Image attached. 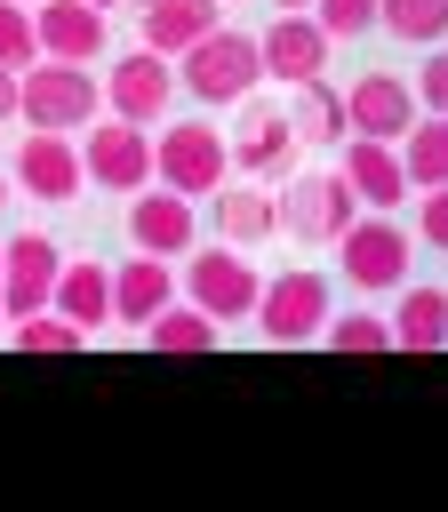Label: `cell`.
I'll list each match as a JSON object with an SVG mask.
<instances>
[{
    "label": "cell",
    "instance_id": "obj_1",
    "mask_svg": "<svg viewBox=\"0 0 448 512\" xmlns=\"http://www.w3.org/2000/svg\"><path fill=\"white\" fill-rule=\"evenodd\" d=\"M104 112V80L88 64H64V56H32L16 72V120L24 128H56V136H80L88 120Z\"/></svg>",
    "mask_w": 448,
    "mask_h": 512
},
{
    "label": "cell",
    "instance_id": "obj_2",
    "mask_svg": "<svg viewBox=\"0 0 448 512\" xmlns=\"http://www.w3.org/2000/svg\"><path fill=\"white\" fill-rule=\"evenodd\" d=\"M184 88L200 96V104H248V88L264 80V56H256V32H240V24H216V32H200L184 56Z\"/></svg>",
    "mask_w": 448,
    "mask_h": 512
},
{
    "label": "cell",
    "instance_id": "obj_3",
    "mask_svg": "<svg viewBox=\"0 0 448 512\" xmlns=\"http://www.w3.org/2000/svg\"><path fill=\"white\" fill-rule=\"evenodd\" d=\"M224 176H232V144H224V128H208V120H176V128L152 136V184H168V192H184V200H208Z\"/></svg>",
    "mask_w": 448,
    "mask_h": 512
},
{
    "label": "cell",
    "instance_id": "obj_4",
    "mask_svg": "<svg viewBox=\"0 0 448 512\" xmlns=\"http://www.w3.org/2000/svg\"><path fill=\"white\" fill-rule=\"evenodd\" d=\"M80 176H88L96 192H120V200L144 192V184H152V136H144L136 120H112V112L88 120V128H80Z\"/></svg>",
    "mask_w": 448,
    "mask_h": 512
},
{
    "label": "cell",
    "instance_id": "obj_5",
    "mask_svg": "<svg viewBox=\"0 0 448 512\" xmlns=\"http://www.w3.org/2000/svg\"><path fill=\"white\" fill-rule=\"evenodd\" d=\"M256 264L232 248V240H216V248H184V296L224 328V320H248L256 312Z\"/></svg>",
    "mask_w": 448,
    "mask_h": 512
},
{
    "label": "cell",
    "instance_id": "obj_6",
    "mask_svg": "<svg viewBox=\"0 0 448 512\" xmlns=\"http://www.w3.org/2000/svg\"><path fill=\"white\" fill-rule=\"evenodd\" d=\"M336 256H344V280L376 296V288H400V280H408L416 240H408V232H400L384 208H360V216H352V232L336 240Z\"/></svg>",
    "mask_w": 448,
    "mask_h": 512
},
{
    "label": "cell",
    "instance_id": "obj_7",
    "mask_svg": "<svg viewBox=\"0 0 448 512\" xmlns=\"http://www.w3.org/2000/svg\"><path fill=\"white\" fill-rule=\"evenodd\" d=\"M256 328L272 344H312L328 328V280L320 272H280L256 288Z\"/></svg>",
    "mask_w": 448,
    "mask_h": 512
},
{
    "label": "cell",
    "instance_id": "obj_8",
    "mask_svg": "<svg viewBox=\"0 0 448 512\" xmlns=\"http://www.w3.org/2000/svg\"><path fill=\"white\" fill-rule=\"evenodd\" d=\"M168 96H176V72H168L160 48H128V56L104 72V112H112V120L152 128V120H168Z\"/></svg>",
    "mask_w": 448,
    "mask_h": 512
},
{
    "label": "cell",
    "instance_id": "obj_9",
    "mask_svg": "<svg viewBox=\"0 0 448 512\" xmlns=\"http://www.w3.org/2000/svg\"><path fill=\"white\" fill-rule=\"evenodd\" d=\"M256 56H264V80H320L328 72V32H320V16H304V8H280L264 32H256Z\"/></svg>",
    "mask_w": 448,
    "mask_h": 512
},
{
    "label": "cell",
    "instance_id": "obj_10",
    "mask_svg": "<svg viewBox=\"0 0 448 512\" xmlns=\"http://www.w3.org/2000/svg\"><path fill=\"white\" fill-rule=\"evenodd\" d=\"M416 112H424V104H416V88H408L400 72H360V80L344 88V136H384V144H400Z\"/></svg>",
    "mask_w": 448,
    "mask_h": 512
},
{
    "label": "cell",
    "instance_id": "obj_11",
    "mask_svg": "<svg viewBox=\"0 0 448 512\" xmlns=\"http://www.w3.org/2000/svg\"><path fill=\"white\" fill-rule=\"evenodd\" d=\"M352 216H360V192L344 184V168H336V176H312V184H296V192L280 200V232L320 240V248H336V240L352 232Z\"/></svg>",
    "mask_w": 448,
    "mask_h": 512
},
{
    "label": "cell",
    "instance_id": "obj_12",
    "mask_svg": "<svg viewBox=\"0 0 448 512\" xmlns=\"http://www.w3.org/2000/svg\"><path fill=\"white\" fill-rule=\"evenodd\" d=\"M56 240L48 232H16V240H0V312L8 320H24V312H40L48 296H56Z\"/></svg>",
    "mask_w": 448,
    "mask_h": 512
},
{
    "label": "cell",
    "instance_id": "obj_13",
    "mask_svg": "<svg viewBox=\"0 0 448 512\" xmlns=\"http://www.w3.org/2000/svg\"><path fill=\"white\" fill-rule=\"evenodd\" d=\"M128 240H136L144 256H184V248L200 240V224H192V200H184V192H168V184H144V192H128Z\"/></svg>",
    "mask_w": 448,
    "mask_h": 512
},
{
    "label": "cell",
    "instance_id": "obj_14",
    "mask_svg": "<svg viewBox=\"0 0 448 512\" xmlns=\"http://www.w3.org/2000/svg\"><path fill=\"white\" fill-rule=\"evenodd\" d=\"M224 144H232V168L264 184V176H280V168L296 160V144H304V136H296V120H288V112H272V104H248V120H240Z\"/></svg>",
    "mask_w": 448,
    "mask_h": 512
},
{
    "label": "cell",
    "instance_id": "obj_15",
    "mask_svg": "<svg viewBox=\"0 0 448 512\" xmlns=\"http://www.w3.org/2000/svg\"><path fill=\"white\" fill-rule=\"evenodd\" d=\"M344 184L360 192V208H400L408 200V168H400V144L384 136H344Z\"/></svg>",
    "mask_w": 448,
    "mask_h": 512
},
{
    "label": "cell",
    "instance_id": "obj_16",
    "mask_svg": "<svg viewBox=\"0 0 448 512\" xmlns=\"http://www.w3.org/2000/svg\"><path fill=\"white\" fill-rule=\"evenodd\" d=\"M32 40H40V56L96 64V56H104V8H88V0H48V8H32Z\"/></svg>",
    "mask_w": 448,
    "mask_h": 512
},
{
    "label": "cell",
    "instance_id": "obj_17",
    "mask_svg": "<svg viewBox=\"0 0 448 512\" xmlns=\"http://www.w3.org/2000/svg\"><path fill=\"white\" fill-rule=\"evenodd\" d=\"M16 184L32 192V200H72L88 176H80V152H72V136H56V128H32L24 136V152H16Z\"/></svg>",
    "mask_w": 448,
    "mask_h": 512
},
{
    "label": "cell",
    "instance_id": "obj_18",
    "mask_svg": "<svg viewBox=\"0 0 448 512\" xmlns=\"http://www.w3.org/2000/svg\"><path fill=\"white\" fill-rule=\"evenodd\" d=\"M208 200H216V232H224L232 248H256V240H272V232H280V200H272L256 176H240V184L224 176Z\"/></svg>",
    "mask_w": 448,
    "mask_h": 512
},
{
    "label": "cell",
    "instance_id": "obj_19",
    "mask_svg": "<svg viewBox=\"0 0 448 512\" xmlns=\"http://www.w3.org/2000/svg\"><path fill=\"white\" fill-rule=\"evenodd\" d=\"M168 296H176V264H168V256H144V248H136V256L112 272V320H128V328H144Z\"/></svg>",
    "mask_w": 448,
    "mask_h": 512
},
{
    "label": "cell",
    "instance_id": "obj_20",
    "mask_svg": "<svg viewBox=\"0 0 448 512\" xmlns=\"http://www.w3.org/2000/svg\"><path fill=\"white\" fill-rule=\"evenodd\" d=\"M216 24H224V0H144V48H160L168 64Z\"/></svg>",
    "mask_w": 448,
    "mask_h": 512
},
{
    "label": "cell",
    "instance_id": "obj_21",
    "mask_svg": "<svg viewBox=\"0 0 448 512\" xmlns=\"http://www.w3.org/2000/svg\"><path fill=\"white\" fill-rule=\"evenodd\" d=\"M72 328H104L112 320V264H56V296H48Z\"/></svg>",
    "mask_w": 448,
    "mask_h": 512
},
{
    "label": "cell",
    "instance_id": "obj_22",
    "mask_svg": "<svg viewBox=\"0 0 448 512\" xmlns=\"http://www.w3.org/2000/svg\"><path fill=\"white\" fill-rule=\"evenodd\" d=\"M440 344H448V296L440 288H400L392 352H440Z\"/></svg>",
    "mask_w": 448,
    "mask_h": 512
},
{
    "label": "cell",
    "instance_id": "obj_23",
    "mask_svg": "<svg viewBox=\"0 0 448 512\" xmlns=\"http://www.w3.org/2000/svg\"><path fill=\"white\" fill-rule=\"evenodd\" d=\"M400 168H408V192L448 184V112H416V120H408V136H400Z\"/></svg>",
    "mask_w": 448,
    "mask_h": 512
},
{
    "label": "cell",
    "instance_id": "obj_24",
    "mask_svg": "<svg viewBox=\"0 0 448 512\" xmlns=\"http://www.w3.org/2000/svg\"><path fill=\"white\" fill-rule=\"evenodd\" d=\"M144 344H152V352H216V320H208L192 296H184V304L168 296V304L144 320Z\"/></svg>",
    "mask_w": 448,
    "mask_h": 512
},
{
    "label": "cell",
    "instance_id": "obj_25",
    "mask_svg": "<svg viewBox=\"0 0 448 512\" xmlns=\"http://www.w3.org/2000/svg\"><path fill=\"white\" fill-rule=\"evenodd\" d=\"M296 136H312V144H344V88H328V80H296Z\"/></svg>",
    "mask_w": 448,
    "mask_h": 512
},
{
    "label": "cell",
    "instance_id": "obj_26",
    "mask_svg": "<svg viewBox=\"0 0 448 512\" xmlns=\"http://www.w3.org/2000/svg\"><path fill=\"white\" fill-rule=\"evenodd\" d=\"M376 24L408 48H432V40H448V0H376Z\"/></svg>",
    "mask_w": 448,
    "mask_h": 512
},
{
    "label": "cell",
    "instance_id": "obj_27",
    "mask_svg": "<svg viewBox=\"0 0 448 512\" xmlns=\"http://www.w3.org/2000/svg\"><path fill=\"white\" fill-rule=\"evenodd\" d=\"M8 344H16V352H80V344H88V328H72L56 304H40V312L8 320Z\"/></svg>",
    "mask_w": 448,
    "mask_h": 512
},
{
    "label": "cell",
    "instance_id": "obj_28",
    "mask_svg": "<svg viewBox=\"0 0 448 512\" xmlns=\"http://www.w3.org/2000/svg\"><path fill=\"white\" fill-rule=\"evenodd\" d=\"M320 344L328 352H392V320H376V312H328V328H320Z\"/></svg>",
    "mask_w": 448,
    "mask_h": 512
},
{
    "label": "cell",
    "instance_id": "obj_29",
    "mask_svg": "<svg viewBox=\"0 0 448 512\" xmlns=\"http://www.w3.org/2000/svg\"><path fill=\"white\" fill-rule=\"evenodd\" d=\"M32 56H40V40H32V8H24V0H0V64L24 72Z\"/></svg>",
    "mask_w": 448,
    "mask_h": 512
},
{
    "label": "cell",
    "instance_id": "obj_30",
    "mask_svg": "<svg viewBox=\"0 0 448 512\" xmlns=\"http://www.w3.org/2000/svg\"><path fill=\"white\" fill-rule=\"evenodd\" d=\"M312 16H320V32H328V40H352V32H368V24H376V0H312Z\"/></svg>",
    "mask_w": 448,
    "mask_h": 512
},
{
    "label": "cell",
    "instance_id": "obj_31",
    "mask_svg": "<svg viewBox=\"0 0 448 512\" xmlns=\"http://www.w3.org/2000/svg\"><path fill=\"white\" fill-rule=\"evenodd\" d=\"M408 88H416V104H424V112H448V40H432V56L416 64V80H408Z\"/></svg>",
    "mask_w": 448,
    "mask_h": 512
},
{
    "label": "cell",
    "instance_id": "obj_32",
    "mask_svg": "<svg viewBox=\"0 0 448 512\" xmlns=\"http://www.w3.org/2000/svg\"><path fill=\"white\" fill-rule=\"evenodd\" d=\"M416 232H424L432 248H448V184H432V192L416 200Z\"/></svg>",
    "mask_w": 448,
    "mask_h": 512
},
{
    "label": "cell",
    "instance_id": "obj_33",
    "mask_svg": "<svg viewBox=\"0 0 448 512\" xmlns=\"http://www.w3.org/2000/svg\"><path fill=\"white\" fill-rule=\"evenodd\" d=\"M0 120H16V72L0 64Z\"/></svg>",
    "mask_w": 448,
    "mask_h": 512
},
{
    "label": "cell",
    "instance_id": "obj_34",
    "mask_svg": "<svg viewBox=\"0 0 448 512\" xmlns=\"http://www.w3.org/2000/svg\"><path fill=\"white\" fill-rule=\"evenodd\" d=\"M272 8H312V0H272Z\"/></svg>",
    "mask_w": 448,
    "mask_h": 512
},
{
    "label": "cell",
    "instance_id": "obj_35",
    "mask_svg": "<svg viewBox=\"0 0 448 512\" xmlns=\"http://www.w3.org/2000/svg\"><path fill=\"white\" fill-rule=\"evenodd\" d=\"M0 208H8V176H0Z\"/></svg>",
    "mask_w": 448,
    "mask_h": 512
},
{
    "label": "cell",
    "instance_id": "obj_36",
    "mask_svg": "<svg viewBox=\"0 0 448 512\" xmlns=\"http://www.w3.org/2000/svg\"><path fill=\"white\" fill-rule=\"evenodd\" d=\"M88 8H112V0H88Z\"/></svg>",
    "mask_w": 448,
    "mask_h": 512
},
{
    "label": "cell",
    "instance_id": "obj_37",
    "mask_svg": "<svg viewBox=\"0 0 448 512\" xmlns=\"http://www.w3.org/2000/svg\"><path fill=\"white\" fill-rule=\"evenodd\" d=\"M0 328H8V312H0Z\"/></svg>",
    "mask_w": 448,
    "mask_h": 512
},
{
    "label": "cell",
    "instance_id": "obj_38",
    "mask_svg": "<svg viewBox=\"0 0 448 512\" xmlns=\"http://www.w3.org/2000/svg\"><path fill=\"white\" fill-rule=\"evenodd\" d=\"M136 8H144V0H136Z\"/></svg>",
    "mask_w": 448,
    "mask_h": 512
},
{
    "label": "cell",
    "instance_id": "obj_39",
    "mask_svg": "<svg viewBox=\"0 0 448 512\" xmlns=\"http://www.w3.org/2000/svg\"><path fill=\"white\" fill-rule=\"evenodd\" d=\"M224 8H232V0H224Z\"/></svg>",
    "mask_w": 448,
    "mask_h": 512
}]
</instances>
